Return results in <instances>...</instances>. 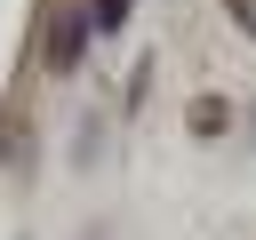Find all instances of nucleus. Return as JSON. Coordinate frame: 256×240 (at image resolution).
Masks as SVG:
<instances>
[{"label": "nucleus", "instance_id": "obj_1", "mask_svg": "<svg viewBox=\"0 0 256 240\" xmlns=\"http://www.w3.org/2000/svg\"><path fill=\"white\" fill-rule=\"evenodd\" d=\"M80 40H88V24H80V8H64V24L48 32V64L72 72V64H80Z\"/></svg>", "mask_w": 256, "mask_h": 240}, {"label": "nucleus", "instance_id": "obj_2", "mask_svg": "<svg viewBox=\"0 0 256 240\" xmlns=\"http://www.w3.org/2000/svg\"><path fill=\"white\" fill-rule=\"evenodd\" d=\"M184 128H192V136H224V128H232V104H224V96H192V104H184Z\"/></svg>", "mask_w": 256, "mask_h": 240}, {"label": "nucleus", "instance_id": "obj_3", "mask_svg": "<svg viewBox=\"0 0 256 240\" xmlns=\"http://www.w3.org/2000/svg\"><path fill=\"white\" fill-rule=\"evenodd\" d=\"M128 8H136V0H96V8H88V24H96V32H120V24H128Z\"/></svg>", "mask_w": 256, "mask_h": 240}, {"label": "nucleus", "instance_id": "obj_4", "mask_svg": "<svg viewBox=\"0 0 256 240\" xmlns=\"http://www.w3.org/2000/svg\"><path fill=\"white\" fill-rule=\"evenodd\" d=\"M224 8H232V24H240V32H256V0H224Z\"/></svg>", "mask_w": 256, "mask_h": 240}]
</instances>
